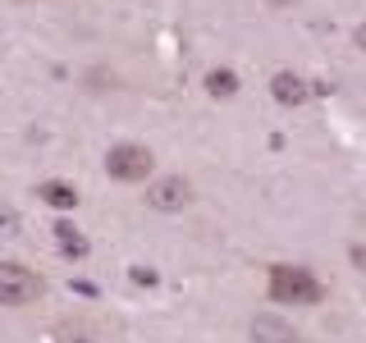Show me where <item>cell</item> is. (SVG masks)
<instances>
[{
    "label": "cell",
    "mask_w": 366,
    "mask_h": 343,
    "mask_svg": "<svg viewBox=\"0 0 366 343\" xmlns=\"http://www.w3.org/2000/svg\"><path fill=\"white\" fill-rule=\"evenodd\" d=\"M270 297L274 302H293V307H312L325 297V284L307 266H274L270 270Z\"/></svg>",
    "instance_id": "obj_1"
},
{
    "label": "cell",
    "mask_w": 366,
    "mask_h": 343,
    "mask_svg": "<svg viewBox=\"0 0 366 343\" xmlns=\"http://www.w3.org/2000/svg\"><path fill=\"white\" fill-rule=\"evenodd\" d=\"M152 169H156V156L142 142H114L106 151V174L114 183H147Z\"/></svg>",
    "instance_id": "obj_2"
},
{
    "label": "cell",
    "mask_w": 366,
    "mask_h": 343,
    "mask_svg": "<svg viewBox=\"0 0 366 343\" xmlns=\"http://www.w3.org/2000/svg\"><path fill=\"white\" fill-rule=\"evenodd\" d=\"M46 293V279L23 261H0V307H28Z\"/></svg>",
    "instance_id": "obj_3"
},
{
    "label": "cell",
    "mask_w": 366,
    "mask_h": 343,
    "mask_svg": "<svg viewBox=\"0 0 366 343\" xmlns=\"http://www.w3.org/2000/svg\"><path fill=\"white\" fill-rule=\"evenodd\" d=\"M152 211L160 215H179V211H188L192 206V183L183 179V174H165V179H152L147 183V197H142Z\"/></svg>",
    "instance_id": "obj_4"
},
{
    "label": "cell",
    "mask_w": 366,
    "mask_h": 343,
    "mask_svg": "<svg viewBox=\"0 0 366 343\" xmlns=\"http://www.w3.org/2000/svg\"><path fill=\"white\" fill-rule=\"evenodd\" d=\"M270 96L280 101L284 110H297V106H307V101H312V83H307V78H297L293 69H280V74L270 78Z\"/></svg>",
    "instance_id": "obj_5"
},
{
    "label": "cell",
    "mask_w": 366,
    "mask_h": 343,
    "mask_svg": "<svg viewBox=\"0 0 366 343\" xmlns=\"http://www.w3.org/2000/svg\"><path fill=\"white\" fill-rule=\"evenodd\" d=\"M247 334H252V343H297V329L280 312H257L252 325H247Z\"/></svg>",
    "instance_id": "obj_6"
},
{
    "label": "cell",
    "mask_w": 366,
    "mask_h": 343,
    "mask_svg": "<svg viewBox=\"0 0 366 343\" xmlns=\"http://www.w3.org/2000/svg\"><path fill=\"white\" fill-rule=\"evenodd\" d=\"M51 234H55V247H60V257H69V261H87V257H92V243L83 238V229H78V224L55 220Z\"/></svg>",
    "instance_id": "obj_7"
},
{
    "label": "cell",
    "mask_w": 366,
    "mask_h": 343,
    "mask_svg": "<svg viewBox=\"0 0 366 343\" xmlns=\"http://www.w3.org/2000/svg\"><path fill=\"white\" fill-rule=\"evenodd\" d=\"M37 202L55 206V211H74V206H78V188L64 183V179H46V183H37Z\"/></svg>",
    "instance_id": "obj_8"
},
{
    "label": "cell",
    "mask_w": 366,
    "mask_h": 343,
    "mask_svg": "<svg viewBox=\"0 0 366 343\" xmlns=\"http://www.w3.org/2000/svg\"><path fill=\"white\" fill-rule=\"evenodd\" d=\"M202 87H206V96L229 101V96H238V74H234V69H206Z\"/></svg>",
    "instance_id": "obj_9"
},
{
    "label": "cell",
    "mask_w": 366,
    "mask_h": 343,
    "mask_svg": "<svg viewBox=\"0 0 366 343\" xmlns=\"http://www.w3.org/2000/svg\"><path fill=\"white\" fill-rule=\"evenodd\" d=\"M19 229H23V215L14 211V206L0 202V238H19Z\"/></svg>",
    "instance_id": "obj_10"
},
{
    "label": "cell",
    "mask_w": 366,
    "mask_h": 343,
    "mask_svg": "<svg viewBox=\"0 0 366 343\" xmlns=\"http://www.w3.org/2000/svg\"><path fill=\"white\" fill-rule=\"evenodd\" d=\"M60 343H106L97 334V329H87V325H64L60 329Z\"/></svg>",
    "instance_id": "obj_11"
},
{
    "label": "cell",
    "mask_w": 366,
    "mask_h": 343,
    "mask_svg": "<svg viewBox=\"0 0 366 343\" xmlns=\"http://www.w3.org/2000/svg\"><path fill=\"white\" fill-rule=\"evenodd\" d=\"M133 284H147V289H156V284H160V274H156L152 266H133Z\"/></svg>",
    "instance_id": "obj_12"
},
{
    "label": "cell",
    "mask_w": 366,
    "mask_h": 343,
    "mask_svg": "<svg viewBox=\"0 0 366 343\" xmlns=\"http://www.w3.org/2000/svg\"><path fill=\"white\" fill-rule=\"evenodd\" d=\"M352 46L366 55V23H357V28H352Z\"/></svg>",
    "instance_id": "obj_13"
},
{
    "label": "cell",
    "mask_w": 366,
    "mask_h": 343,
    "mask_svg": "<svg viewBox=\"0 0 366 343\" xmlns=\"http://www.w3.org/2000/svg\"><path fill=\"white\" fill-rule=\"evenodd\" d=\"M352 261H357V266L366 270V247H352Z\"/></svg>",
    "instance_id": "obj_14"
}]
</instances>
